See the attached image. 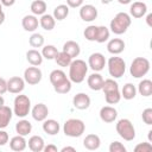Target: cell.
<instances>
[{"mask_svg":"<svg viewBox=\"0 0 152 152\" xmlns=\"http://www.w3.org/2000/svg\"><path fill=\"white\" fill-rule=\"evenodd\" d=\"M50 82L53 86V89L58 94H68L71 90V81L66 77L65 72L61 69H55L50 72Z\"/></svg>","mask_w":152,"mask_h":152,"instance_id":"6da1fadb","label":"cell"},{"mask_svg":"<svg viewBox=\"0 0 152 152\" xmlns=\"http://www.w3.org/2000/svg\"><path fill=\"white\" fill-rule=\"evenodd\" d=\"M88 72V64L83 59H72L69 65V80L74 83H82Z\"/></svg>","mask_w":152,"mask_h":152,"instance_id":"7a4b0ae2","label":"cell"},{"mask_svg":"<svg viewBox=\"0 0 152 152\" xmlns=\"http://www.w3.org/2000/svg\"><path fill=\"white\" fill-rule=\"evenodd\" d=\"M131 24H132L131 15L126 12H119L110 20L109 28L115 34H124L127 31V28L131 26Z\"/></svg>","mask_w":152,"mask_h":152,"instance_id":"3957f363","label":"cell"},{"mask_svg":"<svg viewBox=\"0 0 152 152\" xmlns=\"http://www.w3.org/2000/svg\"><path fill=\"white\" fill-rule=\"evenodd\" d=\"M86 131V125L81 119H68L63 125V132L66 137L78 138Z\"/></svg>","mask_w":152,"mask_h":152,"instance_id":"277c9868","label":"cell"},{"mask_svg":"<svg viewBox=\"0 0 152 152\" xmlns=\"http://www.w3.org/2000/svg\"><path fill=\"white\" fill-rule=\"evenodd\" d=\"M150 61L145 57H135L129 66V72L134 78H140L150 71Z\"/></svg>","mask_w":152,"mask_h":152,"instance_id":"5b68a950","label":"cell"},{"mask_svg":"<svg viewBox=\"0 0 152 152\" xmlns=\"http://www.w3.org/2000/svg\"><path fill=\"white\" fill-rule=\"evenodd\" d=\"M31 110V101L27 95L19 94L15 96L13 102V114L18 118H25Z\"/></svg>","mask_w":152,"mask_h":152,"instance_id":"8992f818","label":"cell"},{"mask_svg":"<svg viewBox=\"0 0 152 152\" xmlns=\"http://www.w3.org/2000/svg\"><path fill=\"white\" fill-rule=\"evenodd\" d=\"M116 133L126 141H132L135 138V128L131 120L128 119H120L116 122Z\"/></svg>","mask_w":152,"mask_h":152,"instance_id":"52a82bcc","label":"cell"},{"mask_svg":"<svg viewBox=\"0 0 152 152\" xmlns=\"http://www.w3.org/2000/svg\"><path fill=\"white\" fill-rule=\"evenodd\" d=\"M108 65V72L113 78H120L124 76L126 71V63L121 57L113 56L107 62Z\"/></svg>","mask_w":152,"mask_h":152,"instance_id":"ba28073f","label":"cell"},{"mask_svg":"<svg viewBox=\"0 0 152 152\" xmlns=\"http://www.w3.org/2000/svg\"><path fill=\"white\" fill-rule=\"evenodd\" d=\"M42 77H43V74H42V70L34 65L32 66H28L25 69L24 71V81L31 86H36L38 84L40 81H42Z\"/></svg>","mask_w":152,"mask_h":152,"instance_id":"9c48e42d","label":"cell"},{"mask_svg":"<svg viewBox=\"0 0 152 152\" xmlns=\"http://www.w3.org/2000/svg\"><path fill=\"white\" fill-rule=\"evenodd\" d=\"M104 65H106V58H104V56L102 53L94 52V53H91L89 56V58H88V66L91 70L99 72V71L103 70Z\"/></svg>","mask_w":152,"mask_h":152,"instance_id":"30bf717a","label":"cell"},{"mask_svg":"<svg viewBox=\"0 0 152 152\" xmlns=\"http://www.w3.org/2000/svg\"><path fill=\"white\" fill-rule=\"evenodd\" d=\"M80 18L83 21L90 23L97 18V8L94 5H82L80 7Z\"/></svg>","mask_w":152,"mask_h":152,"instance_id":"8fae6325","label":"cell"},{"mask_svg":"<svg viewBox=\"0 0 152 152\" xmlns=\"http://www.w3.org/2000/svg\"><path fill=\"white\" fill-rule=\"evenodd\" d=\"M25 88L24 78L19 76H13L7 81V91L12 94H20Z\"/></svg>","mask_w":152,"mask_h":152,"instance_id":"7c38bea8","label":"cell"},{"mask_svg":"<svg viewBox=\"0 0 152 152\" xmlns=\"http://www.w3.org/2000/svg\"><path fill=\"white\" fill-rule=\"evenodd\" d=\"M90 97L86 94V93H78L76 94L74 97H72V104L76 109H80V110H84V109H88L89 106H90Z\"/></svg>","mask_w":152,"mask_h":152,"instance_id":"4fadbf2b","label":"cell"},{"mask_svg":"<svg viewBox=\"0 0 152 152\" xmlns=\"http://www.w3.org/2000/svg\"><path fill=\"white\" fill-rule=\"evenodd\" d=\"M99 114H100V119L106 124L114 122L118 118V110L114 107H110V106H103L100 109Z\"/></svg>","mask_w":152,"mask_h":152,"instance_id":"5bb4252c","label":"cell"},{"mask_svg":"<svg viewBox=\"0 0 152 152\" xmlns=\"http://www.w3.org/2000/svg\"><path fill=\"white\" fill-rule=\"evenodd\" d=\"M21 25L23 28L27 32H34L38 28L39 20L34 14H27L21 19Z\"/></svg>","mask_w":152,"mask_h":152,"instance_id":"9a60e30c","label":"cell"},{"mask_svg":"<svg viewBox=\"0 0 152 152\" xmlns=\"http://www.w3.org/2000/svg\"><path fill=\"white\" fill-rule=\"evenodd\" d=\"M32 118L36 121H44L49 115V108L44 103H37L31 110Z\"/></svg>","mask_w":152,"mask_h":152,"instance_id":"2e32d148","label":"cell"},{"mask_svg":"<svg viewBox=\"0 0 152 152\" xmlns=\"http://www.w3.org/2000/svg\"><path fill=\"white\" fill-rule=\"evenodd\" d=\"M146 13H147V6L144 1H135L131 5V8H129L131 17L139 19V18H142Z\"/></svg>","mask_w":152,"mask_h":152,"instance_id":"e0dca14e","label":"cell"},{"mask_svg":"<svg viewBox=\"0 0 152 152\" xmlns=\"http://www.w3.org/2000/svg\"><path fill=\"white\" fill-rule=\"evenodd\" d=\"M103 77L102 75H100L99 72H93L91 75L88 76L87 78V83H88V87L91 89V90H95V91H99L102 89V86H103Z\"/></svg>","mask_w":152,"mask_h":152,"instance_id":"ac0fdd59","label":"cell"},{"mask_svg":"<svg viewBox=\"0 0 152 152\" xmlns=\"http://www.w3.org/2000/svg\"><path fill=\"white\" fill-rule=\"evenodd\" d=\"M125 42L120 38H113L107 44V50L112 55H119L125 50Z\"/></svg>","mask_w":152,"mask_h":152,"instance_id":"d6986e66","label":"cell"},{"mask_svg":"<svg viewBox=\"0 0 152 152\" xmlns=\"http://www.w3.org/2000/svg\"><path fill=\"white\" fill-rule=\"evenodd\" d=\"M62 51H64L65 53H68L74 59L76 57H78V55L81 52V48H80V44L76 43L75 40H68V42L64 43Z\"/></svg>","mask_w":152,"mask_h":152,"instance_id":"ffe728a7","label":"cell"},{"mask_svg":"<svg viewBox=\"0 0 152 152\" xmlns=\"http://www.w3.org/2000/svg\"><path fill=\"white\" fill-rule=\"evenodd\" d=\"M61 129V126L58 124V121H56L55 119H45L43 122V131L49 134V135H56L58 134Z\"/></svg>","mask_w":152,"mask_h":152,"instance_id":"44dd1931","label":"cell"},{"mask_svg":"<svg viewBox=\"0 0 152 152\" xmlns=\"http://www.w3.org/2000/svg\"><path fill=\"white\" fill-rule=\"evenodd\" d=\"M101 139L97 134H88L83 140V146L89 151H95L100 147Z\"/></svg>","mask_w":152,"mask_h":152,"instance_id":"7402d4cb","label":"cell"},{"mask_svg":"<svg viewBox=\"0 0 152 152\" xmlns=\"http://www.w3.org/2000/svg\"><path fill=\"white\" fill-rule=\"evenodd\" d=\"M27 146V141L25 139V137L23 135H15L13 137L11 140H10V147L12 151H15V152H21L26 148Z\"/></svg>","mask_w":152,"mask_h":152,"instance_id":"603a6c76","label":"cell"},{"mask_svg":"<svg viewBox=\"0 0 152 152\" xmlns=\"http://www.w3.org/2000/svg\"><path fill=\"white\" fill-rule=\"evenodd\" d=\"M12 116H13V110L4 104L0 108V129L6 128L8 126L10 121L12 120Z\"/></svg>","mask_w":152,"mask_h":152,"instance_id":"cb8c5ba5","label":"cell"},{"mask_svg":"<svg viewBox=\"0 0 152 152\" xmlns=\"http://www.w3.org/2000/svg\"><path fill=\"white\" fill-rule=\"evenodd\" d=\"M27 144H28V148L32 152H42L44 150V146H45L44 139L40 135H32L28 139Z\"/></svg>","mask_w":152,"mask_h":152,"instance_id":"d4e9b609","label":"cell"},{"mask_svg":"<svg viewBox=\"0 0 152 152\" xmlns=\"http://www.w3.org/2000/svg\"><path fill=\"white\" fill-rule=\"evenodd\" d=\"M31 131H32V124L28 120L24 119V118L15 124V132L19 135L26 137V135H28L31 133Z\"/></svg>","mask_w":152,"mask_h":152,"instance_id":"484cf974","label":"cell"},{"mask_svg":"<svg viewBox=\"0 0 152 152\" xmlns=\"http://www.w3.org/2000/svg\"><path fill=\"white\" fill-rule=\"evenodd\" d=\"M26 59L31 65H34V66H38L43 63V56L36 49H31L26 52Z\"/></svg>","mask_w":152,"mask_h":152,"instance_id":"4316f807","label":"cell"},{"mask_svg":"<svg viewBox=\"0 0 152 152\" xmlns=\"http://www.w3.org/2000/svg\"><path fill=\"white\" fill-rule=\"evenodd\" d=\"M39 25L42 26L43 30L45 31H51L52 28H55V25H56V19L53 18L52 14H46L44 13L40 19H39Z\"/></svg>","mask_w":152,"mask_h":152,"instance_id":"83f0119b","label":"cell"},{"mask_svg":"<svg viewBox=\"0 0 152 152\" xmlns=\"http://www.w3.org/2000/svg\"><path fill=\"white\" fill-rule=\"evenodd\" d=\"M138 91L141 96H145V97L151 96V94H152V81L147 80V78L140 81L139 86H138Z\"/></svg>","mask_w":152,"mask_h":152,"instance_id":"f1b7e54d","label":"cell"},{"mask_svg":"<svg viewBox=\"0 0 152 152\" xmlns=\"http://www.w3.org/2000/svg\"><path fill=\"white\" fill-rule=\"evenodd\" d=\"M52 15L56 20H64L69 15V6L64 5V4H61V5L56 6L55 10H53Z\"/></svg>","mask_w":152,"mask_h":152,"instance_id":"f546056e","label":"cell"},{"mask_svg":"<svg viewBox=\"0 0 152 152\" xmlns=\"http://www.w3.org/2000/svg\"><path fill=\"white\" fill-rule=\"evenodd\" d=\"M120 93H121V97H124L125 100H132L137 95V88L132 83H126L122 87V89H121Z\"/></svg>","mask_w":152,"mask_h":152,"instance_id":"4dcf8cb0","label":"cell"},{"mask_svg":"<svg viewBox=\"0 0 152 152\" xmlns=\"http://www.w3.org/2000/svg\"><path fill=\"white\" fill-rule=\"evenodd\" d=\"M31 12L34 15H43L46 12V2L43 0H34L31 4Z\"/></svg>","mask_w":152,"mask_h":152,"instance_id":"1f68e13d","label":"cell"},{"mask_svg":"<svg viewBox=\"0 0 152 152\" xmlns=\"http://www.w3.org/2000/svg\"><path fill=\"white\" fill-rule=\"evenodd\" d=\"M55 61H56V63H57L59 66L65 68V66H69V65H70L72 58H71L68 53H65L64 51H61V52L58 51V53H57L56 57H55Z\"/></svg>","mask_w":152,"mask_h":152,"instance_id":"d6a6232c","label":"cell"},{"mask_svg":"<svg viewBox=\"0 0 152 152\" xmlns=\"http://www.w3.org/2000/svg\"><path fill=\"white\" fill-rule=\"evenodd\" d=\"M109 28L101 25V26H97V32H96V40L97 43H104L109 39Z\"/></svg>","mask_w":152,"mask_h":152,"instance_id":"836d02e7","label":"cell"},{"mask_svg":"<svg viewBox=\"0 0 152 152\" xmlns=\"http://www.w3.org/2000/svg\"><path fill=\"white\" fill-rule=\"evenodd\" d=\"M40 53H42L43 58L50 61V59H55L56 55L58 53V50H57V48L55 45H45L42 49V52Z\"/></svg>","mask_w":152,"mask_h":152,"instance_id":"e575fe53","label":"cell"},{"mask_svg":"<svg viewBox=\"0 0 152 152\" xmlns=\"http://www.w3.org/2000/svg\"><path fill=\"white\" fill-rule=\"evenodd\" d=\"M103 93H109V91H114V90H119V84L116 81H114V78H107L103 81V86L102 89Z\"/></svg>","mask_w":152,"mask_h":152,"instance_id":"d590c367","label":"cell"},{"mask_svg":"<svg viewBox=\"0 0 152 152\" xmlns=\"http://www.w3.org/2000/svg\"><path fill=\"white\" fill-rule=\"evenodd\" d=\"M104 99H106V102L107 103L115 104V103L120 102V100H121V93H120V90H114V91L106 93L104 94Z\"/></svg>","mask_w":152,"mask_h":152,"instance_id":"8d00e7d4","label":"cell"},{"mask_svg":"<svg viewBox=\"0 0 152 152\" xmlns=\"http://www.w3.org/2000/svg\"><path fill=\"white\" fill-rule=\"evenodd\" d=\"M28 44L32 48H42L44 45V37L40 33H33L28 38Z\"/></svg>","mask_w":152,"mask_h":152,"instance_id":"74e56055","label":"cell"},{"mask_svg":"<svg viewBox=\"0 0 152 152\" xmlns=\"http://www.w3.org/2000/svg\"><path fill=\"white\" fill-rule=\"evenodd\" d=\"M96 32H97V26L96 25H89L88 27H86L83 34L84 38L89 42H95L96 40Z\"/></svg>","mask_w":152,"mask_h":152,"instance_id":"f35d334b","label":"cell"},{"mask_svg":"<svg viewBox=\"0 0 152 152\" xmlns=\"http://www.w3.org/2000/svg\"><path fill=\"white\" fill-rule=\"evenodd\" d=\"M126 147L124 146V144H121L120 141H113L109 145V152H126Z\"/></svg>","mask_w":152,"mask_h":152,"instance_id":"ab89813d","label":"cell"},{"mask_svg":"<svg viewBox=\"0 0 152 152\" xmlns=\"http://www.w3.org/2000/svg\"><path fill=\"white\" fill-rule=\"evenodd\" d=\"M141 118H142V121L146 124V125H152V108H146L142 110V114H141Z\"/></svg>","mask_w":152,"mask_h":152,"instance_id":"60d3db41","label":"cell"},{"mask_svg":"<svg viewBox=\"0 0 152 152\" xmlns=\"http://www.w3.org/2000/svg\"><path fill=\"white\" fill-rule=\"evenodd\" d=\"M135 152H151L152 151V145L151 142H140L134 147Z\"/></svg>","mask_w":152,"mask_h":152,"instance_id":"b9f144b4","label":"cell"},{"mask_svg":"<svg viewBox=\"0 0 152 152\" xmlns=\"http://www.w3.org/2000/svg\"><path fill=\"white\" fill-rule=\"evenodd\" d=\"M8 139H10V137H8V133H7L6 131H2V129H0V146H4V145H6V144L8 142Z\"/></svg>","mask_w":152,"mask_h":152,"instance_id":"7bdbcfd3","label":"cell"},{"mask_svg":"<svg viewBox=\"0 0 152 152\" xmlns=\"http://www.w3.org/2000/svg\"><path fill=\"white\" fill-rule=\"evenodd\" d=\"M66 5L71 8H78L83 5V0H66Z\"/></svg>","mask_w":152,"mask_h":152,"instance_id":"ee69618b","label":"cell"},{"mask_svg":"<svg viewBox=\"0 0 152 152\" xmlns=\"http://www.w3.org/2000/svg\"><path fill=\"white\" fill-rule=\"evenodd\" d=\"M7 91V81L0 77V95H4Z\"/></svg>","mask_w":152,"mask_h":152,"instance_id":"f6af8a7d","label":"cell"},{"mask_svg":"<svg viewBox=\"0 0 152 152\" xmlns=\"http://www.w3.org/2000/svg\"><path fill=\"white\" fill-rule=\"evenodd\" d=\"M43 151H45V152H57V151H58V148H57V146H55V145L50 144V145L44 146V150H43Z\"/></svg>","mask_w":152,"mask_h":152,"instance_id":"bcb514c9","label":"cell"},{"mask_svg":"<svg viewBox=\"0 0 152 152\" xmlns=\"http://www.w3.org/2000/svg\"><path fill=\"white\" fill-rule=\"evenodd\" d=\"M1 5L2 6H6V7H11L15 4V0H0Z\"/></svg>","mask_w":152,"mask_h":152,"instance_id":"7dc6e473","label":"cell"},{"mask_svg":"<svg viewBox=\"0 0 152 152\" xmlns=\"http://www.w3.org/2000/svg\"><path fill=\"white\" fill-rule=\"evenodd\" d=\"M66 151L75 152V151H76V148H75V147H72V146H64V147H62V148H61V152H66Z\"/></svg>","mask_w":152,"mask_h":152,"instance_id":"c3c4849f","label":"cell"},{"mask_svg":"<svg viewBox=\"0 0 152 152\" xmlns=\"http://www.w3.org/2000/svg\"><path fill=\"white\" fill-rule=\"evenodd\" d=\"M151 19H152V14H151V13H148V14H147V17H146V23H147V25H148V26H152V24H151Z\"/></svg>","mask_w":152,"mask_h":152,"instance_id":"681fc988","label":"cell"},{"mask_svg":"<svg viewBox=\"0 0 152 152\" xmlns=\"http://www.w3.org/2000/svg\"><path fill=\"white\" fill-rule=\"evenodd\" d=\"M4 21H5V13L2 11V12H0V25L4 24Z\"/></svg>","mask_w":152,"mask_h":152,"instance_id":"f907efd6","label":"cell"},{"mask_svg":"<svg viewBox=\"0 0 152 152\" xmlns=\"http://www.w3.org/2000/svg\"><path fill=\"white\" fill-rule=\"evenodd\" d=\"M131 1H132V0H118V2L121 4V5H128Z\"/></svg>","mask_w":152,"mask_h":152,"instance_id":"816d5d0a","label":"cell"},{"mask_svg":"<svg viewBox=\"0 0 152 152\" xmlns=\"http://www.w3.org/2000/svg\"><path fill=\"white\" fill-rule=\"evenodd\" d=\"M4 104H5V100H4V97L0 95V108H1Z\"/></svg>","mask_w":152,"mask_h":152,"instance_id":"f5cc1de1","label":"cell"},{"mask_svg":"<svg viewBox=\"0 0 152 152\" xmlns=\"http://www.w3.org/2000/svg\"><path fill=\"white\" fill-rule=\"evenodd\" d=\"M112 1H113V0H101V2H102V4H106V5H107V4H110Z\"/></svg>","mask_w":152,"mask_h":152,"instance_id":"db71d44e","label":"cell"},{"mask_svg":"<svg viewBox=\"0 0 152 152\" xmlns=\"http://www.w3.org/2000/svg\"><path fill=\"white\" fill-rule=\"evenodd\" d=\"M151 132H152V131H148V141H151V139H152V134H151Z\"/></svg>","mask_w":152,"mask_h":152,"instance_id":"11a10c76","label":"cell"},{"mask_svg":"<svg viewBox=\"0 0 152 152\" xmlns=\"http://www.w3.org/2000/svg\"><path fill=\"white\" fill-rule=\"evenodd\" d=\"M0 12H2V5H1V2H0Z\"/></svg>","mask_w":152,"mask_h":152,"instance_id":"9f6ffc18","label":"cell"}]
</instances>
